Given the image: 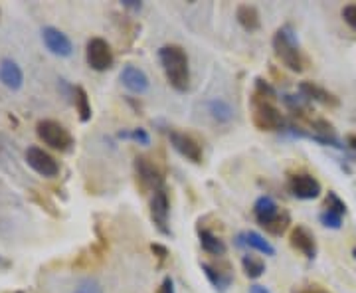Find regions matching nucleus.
<instances>
[{"label":"nucleus","instance_id":"obj_1","mask_svg":"<svg viewBox=\"0 0 356 293\" xmlns=\"http://www.w3.org/2000/svg\"><path fill=\"white\" fill-rule=\"evenodd\" d=\"M159 60L165 70V76L170 88L177 91H186L191 88V68H188V56L177 44H168L159 50Z\"/></svg>","mask_w":356,"mask_h":293},{"label":"nucleus","instance_id":"obj_2","mask_svg":"<svg viewBox=\"0 0 356 293\" xmlns=\"http://www.w3.org/2000/svg\"><path fill=\"white\" fill-rule=\"evenodd\" d=\"M273 50H275V56H277L281 64L289 68L291 72H303L305 70V58L299 50V44L293 36L289 26L277 30V34L273 38Z\"/></svg>","mask_w":356,"mask_h":293},{"label":"nucleus","instance_id":"obj_3","mask_svg":"<svg viewBox=\"0 0 356 293\" xmlns=\"http://www.w3.org/2000/svg\"><path fill=\"white\" fill-rule=\"evenodd\" d=\"M36 133H38L40 141H44V145H48L54 151H60V153H65L72 149L74 145V137L67 129L54 121V119H42L36 125Z\"/></svg>","mask_w":356,"mask_h":293},{"label":"nucleus","instance_id":"obj_4","mask_svg":"<svg viewBox=\"0 0 356 293\" xmlns=\"http://www.w3.org/2000/svg\"><path fill=\"white\" fill-rule=\"evenodd\" d=\"M252 105H254V125L259 131H277L285 127L283 115L269 100L255 95Z\"/></svg>","mask_w":356,"mask_h":293},{"label":"nucleus","instance_id":"obj_5","mask_svg":"<svg viewBox=\"0 0 356 293\" xmlns=\"http://www.w3.org/2000/svg\"><path fill=\"white\" fill-rule=\"evenodd\" d=\"M86 60L91 70L95 72H107L113 65V50L107 44V40L103 38H91L86 48Z\"/></svg>","mask_w":356,"mask_h":293},{"label":"nucleus","instance_id":"obj_6","mask_svg":"<svg viewBox=\"0 0 356 293\" xmlns=\"http://www.w3.org/2000/svg\"><path fill=\"white\" fill-rule=\"evenodd\" d=\"M26 163H28V166L32 171H36L40 177H44V179H54L60 173L58 161L48 151H44L40 147H28L26 149Z\"/></svg>","mask_w":356,"mask_h":293},{"label":"nucleus","instance_id":"obj_7","mask_svg":"<svg viewBox=\"0 0 356 293\" xmlns=\"http://www.w3.org/2000/svg\"><path fill=\"white\" fill-rule=\"evenodd\" d=\"M168 139H170V145L175 147V151H178L184 159H188V161L196 163V165L202 163V147L192 135L172 129V131H168Z\"/></svg>","mask_w":356,"mask_h":293},{"label":"nucleus","instance_id":"obj_8","mask_svg":"<svg viewBox=\"0 0 356 293\" xmlns=\"http://www.w3.org/2000/svg\"><path fill=\"white\" fill-rule=\"evenodd\" d=\"M42 40H44V46L54 54V56H60V58H70L74 54V44L70 36L62 32L60 28L56 26H46L42 28Z\"/></svg>","mask_w":356,"mask_h":293},{"label":"nucleus","instance_id":"obj_9","mask_svg":"<svg viewBox=\"0 0 356 293\" xmlns=\"http://www.w3.org/2000/svg\"><path fill=\"white\" fill-rule=\"evenodd\" d=\"M135 171H137V179L140 180L143 189H151V191H161L165 184V175L161 173V168L154 165L153 161H149L147 157H137L135 159Z\"/></svg>","mask_w":356,"mask_h":293},{"label":"nucleus","instance_id":"obj_10","mask_svg":"<svg viewBox=\"0 0 356 293\" xmlns=\"http://www.w3.org/2000/svg\"><path fill=\"white\" fill-rule=\"evenodd\" d=\"M168 212H170V203H168V194L165 189L153 192L151 198V218L156 230L165 236H170V228H168Z\"/></svg>","mask_w":356,"mask_h":293},{"label":"nucleus","instance_id":"obj_11","mask_svg":"<svg viewBox=\"0 0 356 293\" xmlns=\"http://www.w3.org/2000/svg\"><path fill=\"white\" fill-rule=\"evenodd\" d=\"M289 191L299 200H313L321 194V182L311 175H293L289 179Z\"/></svg>","mask_w":356,"mask_h":293},{"label":"nucleus","instance_id":"obj_12","mask_svg":"<svg viewBox=\"0 0 356 293\" xmlns=\"http://www.w3.org/2000/svg\"><path fill=\"white\" fill-rule=\"evenodd\" d=\"M121 84H123L131 93H137V95L147 93L149 88H151L149 76H147L140 68L131 64L123 68V72H121Z\"/></svg>","mask_w":356,"mask_h":293},{"label":"nucleus","instance_id":"obj_13","mask_svg":"<svg viewBox=\"0 0 356 293\" xmlns=\"http://www.w3.org/2000/svg\"><path fill=\"white\" fill-rule=\"evenodd\" d=\"M289 244H291L295 250H299L301 254L313 260L317 255V242H315V236L305 228V226H295L291 230V236H289Z\"/></svg>","mask_w":356,"mask_h":293},{"label":"nucleus","instance_id":"obj_14","mask_svg":"<svg viewBox=\"0 0 356 293\" xmlns=\"http://www.w3.org/2000/svg\"><path fill=\"white\" fill-rule=\"evenodd\" d=\"M0 81H2L4 88L18 91L24 86V72H22V68L16 64L14 60H10V58H4L0 62Z\"/></svg>","mask_w":356,"mask_h":293},{"label":"nucleus","instance_id":"obj_15","mask_svg":"<svg viewBox=\"0 0 356 293\" xmlns=\"http://www.w3.org/2000/svg\"><path fill=\"white\" fill-rule=\"evenodd\" d=\"M299 91H301V95H303L305 100L323 103V105H327V107H339V105H341L339 97H337L334 93H331L329 90H325V88H321L317 84H313V81H303V84L299 86Z\"/></svg>","mask_w":356,"mask_h":293},{"label":"nucleus","instance_id":"obj_16","mask_svg":"<svg viewBox=\"0 0 356 293\" xmlns=\"http://www.w3.org/2000/svg\"><path fill=\"white\" fill-rule=\"evenodd\" d=\"M280 206L277 203L271 198V196H259L254 204V214H255V220L259 222V226L264 228L267 226L273 218L280 214Z\"/></svg>","mask_w":356,"mask_h":293},{"label":"nucleus","instance_id":"obj_17","mask_svg":"<svg viewBox=\"0 0 356 293\" xmlns=\"http://www.w3.org/2000/svg\"><path fill=\"white\" fill-rule=\"evenodd\" d=\"M236 18H238V22H240V26H242L243 30H248V32H255V30H259V26H261L259 13H257V8L252 6V4H242V6H238Z\"/></svg>","mask_w":356,"mask_h":293},{"label":"nucleus","instance_id":"obj_18","mask_svg":"<svg viewBox=\"0 0 356 293\" xmlns=\"http://www.w3.org/2000/svg\"><path fill=\"white\" fill-rule=\"evenodd\" d=\"M198 238H200V246H202L204 252L212 255H224L228 252L226 244L222 238H218L216 234H212L210 230H198Z\"/></svg>","mask_w":356,"mask_h":293},{"label":"nucleus","instance_id":"obj_19","mask_svg":"<svg viewBox=\"0 0 356 293\" xmlns=\"http://www.w3.org/2000/svg\"><path fill=\"white\" fill-rule=\"evenodd\" d=\"M204 274H206V278L210 280V283L216 287L218 292H226L229 287V283H232V276H229V269L226 271H222L220 268H214V266H210V264H202Z\"/></svg>","mask_w":356,"mask_h":293},{"label":"nucleus","instance_id":"obj_20","mask_svg":"<svg viewBox=\"0 0 356 293\" xmlns=\"http://www.w3.org/2000/svg\"><path fill=\"white\" fill-rule=\"evenodd\" d=\"M243 244H245V246H250V248H254L255 252H259V254L275 255V248L267 242L261 234H257V232H254V230L243 234Z\"/></svg>","mask_w":356,"mask_h":293},{"label":"nucleus","instance_id":"obj_21","mask_svg":"<svg viewBox=\"0 0 356 293\" xmlns=\"http://www.w3.org/2000/svg\"><path fill=\"white\" fill-rule=\"evenodd\" d=\"M74 103H76L77 113H79V121L88 123L89 119H91V103H89L88 91L83 90L81 86L74 88Z\"/></svg>","mask_w":356,"mask_h":293},{"label":"nucleus","instance_id":"obj_22","mask_svg":"<svg viewBox=\"0 0 356 293\" xmlns=\"http://www.w3.org/2000/svg\"><path fill=\"white\" fill-rule=\"evenodd\" d=\"M208 111H210V115L216 119L218 123H229L232 117H234L232 105L228 102H224V100H212V102H208Z\"/></svg>","mask_w":356,"mask_h":293},{"label":"nucleus","instance_id":"obj_23","mask_svg":"<svg viewBox=\"0 0 356 293\" xmlns=\"http://www.w3.org/2000/svg\"><path fill=\"white\" fill-rule=\"evenodd\" d=\"M242 268L250 280H257V278H261L264 271H266V262H264L261 258H257V255L248 254L242 258Z\"/></svg>","mask_w":356,"mask_h":293},{"label":"nucleus","instance_id":"obj_24","mask_svg":"<svg viewBox=\"0 0 356 293\" xmlns=\"http://www.w3.org/2000/svg\"><path fill=\"white\" fill-rule=\"evenodd\" d=\"M289 224H291V216H289V212L287 210H281L277 216L273 218L266 228V232L269 234H273V236H281V234H285V230L289 228Z\"/></svg>","mask_w":356,"mask_h":293},{"label":"nucleus","instance_id":"obj_25","mask_svg":"<svg viewBox=\"0 0 356 293\" xmlns=\"http://www.w3.org/2000/svg\"><path fill=\"white\" fill-rule=\"evenodd\" d=\"M325 210L334 212V214H339V216H344V214H346V204L341 200V196H339L337 192H329L327 198H325Z\"/></svg>","mask_w":356,"mask_h":293},{"label":"nucleus","instance_id":"obj_26","mask_svg":"<svg viewBox=\"0 0 356 293\" xmlns=\"http://www.w3.org/2000/svg\"><path fill=\"white\" fill-rule=\"evenodd\" d=\"M119 139H133L135 143H139L143 147L151 145V135L145 131V129H133V131H121L119 133Z\"/></svg>","mask_w":356,"mask_h":293},{"label":"nucleus","instance_id":"obj_27","mask_svg":"<svg viewBox=\"0 0 356 293\" xmlns=\"http://www.w3.org/2000/svg\"><path fill=\"white\" fill-rule=\"evenodd\" d=\"M74 293H103V287L99 281L88 278V280H81L77 283Z\"/></svg>","mask_w":356,"mask_h":293},{"label":"nucleus","instance_id":"obj_28","mask_svg":"<svg viewBox=\"0 0 356 293\" xmlns=\"http://www.w3.org/2000/svg\"><path fill=\"white\" fill-rule=\"evenodd\" d=\"M318 220H321V224L327 226V228L339 230L343 226V216H339V214H334V212H329V210H325V212L318 216Z\"/></svg>","mask_w":356,"mask_h":293},{"label":"nucleus","instance_id":"obj_29","mask_svg":"<svg viewBox=\"0 0 356 293\" xmlns=\"http://www.w3.org/2000/svg\"><path fill=\"white\" fill-rule=\"evenodd\" d=\"M343 18L346 24L356 30V4H348L343 8Z\"/></svg>","mask_w":356,"mask_h":293},{"label":"nucleus","instance_id":"obj_30","mask_svg":"<svg viewBox=\"0 0 356 293\" xmlns=\"http://www.w3.org/2000/svg\"><path fill=\"white\" fill-rule=\"evenodd\" d=\"M151 250H153V254L161 260V264H163L166 258H168V250H166L165 246H161V244H153V246H151Z\"/></svg>","mask_w":356,"mask_h":293},{"label":"nucleus","instance_id":"obj_31","mask_svg":"<svg viewBox=\"0 0 356 293\" xmlns=\"http://www.w3.org/2000/svg\"><path fill=\"white\" fill-rule=\"evenodd\" d=\"M159 293H175V283H172L170 278H165V281H163V285H161Z\"/></svg>","mask_w":356,"mask_h":293},{"label":"nucleus","instance_id":"obj_32","mask_svg":"<svg viewBox=\"0 0 356 293\" xmlns=\"http://www.w3.org/2000/svg\"><path fill=\"white\" fill-rule=\"evenodd\" d=\"M121 4H123L125 8H131V10H135V13H139L140 8H143V4H140L139 0H123Z\"/></svg>","mask_w":356,"mask_h":293},{"label":"nucleus","instance_id":"obj_33","mask_svg":"<svg viewBox=\"0 0 356 293\" xmlns=\"http://www.w3.org/2000/svg\"><path fill=\"white\" fill-rule=\"evenodd\" d=\"M295 293H329L327 290H323V287H318V285H311V287H305V290H301V292H295Z\"/></svg>","mask_w":356,"mask_h":293},{"label":"nucleus","instance_id":"obj_34","mask_svg":"<svg viewBox=\"0 0 356 293\" xmlns=\"http://www.w3.org/2000/svg\"><path fill=\"white\" fill-rule=\"evenodd\" d=\"M250 293H269V292H267L264 285H252V287H250Z\"/></svg>","mask_w":356,"mask_h":293},{"label":"nucleus","instance_id":"obj_35","mask_svg":"<svg viewBox=\"0 0 356 293\" xmlns=\"http://www.w3.org/2000/svg\"><path fill=\"white\" fill-rule=\"evenodd\" d=\"M353 254H355V258H356V248H355V250H353Z\"/></svg>","mask_w":356,"mask_h":293},{"label":"nucleus","instance_id":"obj_36","mask_svg":"<svg viewBox=\"0 0 356 293\" xmlns=\"http://www.w3.org/2000/svg\"><path fill=\"white\" fill-rule=\"evenodd\" d=\"M14 293H22V292H14Z\"/></svg>","mask_w":356,"mask_h":293}]
</instances>
